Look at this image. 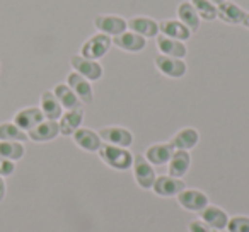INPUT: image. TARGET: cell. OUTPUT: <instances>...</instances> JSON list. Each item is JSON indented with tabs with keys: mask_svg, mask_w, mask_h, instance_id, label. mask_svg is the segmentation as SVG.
Masks as SVG:
<instances>
[{
	"mask_svg": "<svg viewBox=\"0 0 249 232\" xmlns=\"http://www.w3.org/2000/svg\"><path fill=\"white\" fill-rule=\"evenodd\" d=\"M133 176L135 181L142 190H152L154 181H156V169L154 166L145 159L143 156H135L133 157Z\"/></svg>",
	"mask_w": 249,
	"mask_h": 232,
	"instance_id": "3",
	"label": "cell"
},
{
	"mask_svg": "<svg viewBox=\"0 0 249 232\" xmlns=\"http://www.w3.org/2000/svg\"><path fill=\"white\" fill-rule=\"evenodd\" d=\"M248 12L242 7H239L234 2H222L217 5V19H220L222 22H227V24H242L246 19Z\"/></svg>",
	"mask_w": 249,
	"mask_h": 232,
	"instance_id": "14",
	"label": "cell"
},
{
	"mask_svg": "<svg viewBox=\"0 0 249 232\" xmlns=\"http://www.w3.org/2000/svg\"><path fill=\"white\" fill-rule=\"evenodd\" d=\"M178 21H181L191 33L200 29V16L191 2H181L178 5Z\"/></svg>",
	"mask_w": 249,
	"mask_h": 232,
	"instance_id": "24",
	"label": "cell"
},
{
	"mask_svg": "<svg viewBox=\"0 0 249 232\" xmlns=\"http://www.w3.org/2000/svg\"><path fill=\"white\" fill-rule=\"evenodd\" d=\"M156 45L159 48L160 55H167V56H176V58H184L188 53L186 45L179 39H173L167 38L164 35H157L156 36Z\"/></svg>",
	"mask_w": 249,
	"mask_h": 232,
	"instance_id": "16",
	"label": "cell"
},
{
	"mask_svg": "<svg viewBox=\"0 0 249 232\" xmlns=\"http://www.w3.org/2000/svg\"><path fill=\"white\" fill-rule=\"evenodd\" d=\"M16 171V164L14 161H7V159H0V176H12Z\"/></svg>",
	"mask_w": 249,
	"mask_h": 232,
	"instance_id": "32",
	"label": "cell"
},
{
	"mask_svg": "<svg viewBox=\"0 0 249 232\" xmlns=\"http://www.w3.org/2000/svg\"><path fill=\"white\" fill-rule=\"evenodd\" d=\"M159 33L167 38L179 39V41H188L193 33L186 28L181 21H174V19H166V21L159 22Z\"/></svg>",
	"mask_w": 249,
	"mask_h": 232,
	"instance_id": "18",
	"label": "cell"
},
{
	"mask_svg": "<svg viewBox=\"0 0 249 232\" xmlns=\"http://www.w3.org/2000/svg\"><path fill=\"white\" fill-rule=\"evenodd\" d=\"M208 2H212V4H215V5H218V4H222V2H225V0H208Z\"/></svg>",
	"mask_w": 249,
	"mask_h": 232,
	"instance_id": "35",
	"label": "cell"
},
{
	"mask_svg": "<svg viewBox=\"0 0 249 232\" xmlns=\"http://www.w3.org/2000/svg\"><path fill=\"white\" fill-rule=\"evenodd\" d=\"M126 22H128L130 31L143 36L145 39L156 38V36L159 35V22L154 21V19H150V18H142V16H139V18L128 19Z\"/></svg>",
	"mask_w": 249,
	"mask_h": 232,
	"instance_id": "17",
	"label": "cell"
},
{
	"mask_svg": "<svg viewBox=\"0 0 249 232\" xmlns=\"http://www.w3.org/2000/svg\"><path fill=\"white\" fill-rule=\"evenodd\" d=\"M70 65H72L73 72L86 77L89 82H96L103 77V67L97 60L86 58L82 55H73L70 56Z\"/></svg>",
	"mask_w": 249,
	"mask_h": 232,
	"instance_id": "4",
	"label": "cell"
},
{
	"mask_svg": "<svg viewBox=\"0 0 249 232\" xmlns=\"http://www.w3.org/2000/svg\"><path fill=\"white\" fill-rule=\"evenodd\" d=\"M53 94H55L56 99H58L60 104H62V107H65V109H77V107H82L80 99L75 96V92H73L67 84H56L55 89H53Z\"/></svg>",
	"mask_w": 249,
	"mask_h": 232,
	"instance_id": "26",
	"label": "cell"
},
{
	"mask_svg": "<svg viewBox=\"0 0 249 232\" xmlns=\"http://www.w3.org/2000/svg\"><path fill=\"white\" fill-rule=\"evenodd\" d=\"M67 86L75 92V96L80 99V103H86V104L92 103L94 99L92 86H90V82L86 77H82L77 72H70L69 77H67Z\"/></svg>",
	"mask_w": 249,
	"mask_h": 232,
	"instance_id": "9",
	"label": "cell"
},
{
	"mask_svg": "<svg viewBox=\"0 0 249 232\" xmlns=\"http://www.w3.org/2000/svg\"><path fill=\"white\" fill-rule=\"evenodd\" d=\"M186 188L184 181L181 178H174L169 174H162V176H157L154 181V193L159 195V196L169 198V196H178L181 191Z\"/></svg>",
	"mask_w": 249,
	"mask_h": 232,
	"instance_id": "8",
	"label": "cell"
},
{
	"mask_svg": "<svg viewBox=\"0 0 249 232\" xmlns=\"http://www.w3.org/2000/svg\"><path fill=\"white\" fill-rule=\"evenodd\" d=\"M84 122V109L82 107H77V109H69L65 114H62V118L58 122L60 133L65 137L73 135L75 130L80 128Z\"/></svg>",
	"mask_w": 249,
	"mask_h": 232,
	"instance_id": "19",
	"label": "cell"
},
{
	"mask_svg": "<svg viewBox=\"0 0 249 232\" xmlns=\"http://www.w3.org/2000/svg\"><path fill=\"white\" fill-rule=\"evenodd\" d=\"M169 176L183 178L190 171L191 166V156L188 150H174L169 159Z\"/></svg>",
	"mask_w": 249,
	"mask_h": 232,
	"instance_id": "22",
	"label": "cell"
},
{
	"mask_svg": "<svg viewBox=\"0 0 249 232\" xmlns=\"http://www.w3.org/2000/svg\"><path fill=\"white\" fill-rule=\"evenodd\" d=\"M178 201L183 208L190 212H201L208 205V196L200 190H186L184 188L178 195Z\"/></svg>",
	"mask_w": 249,
	"mask_h": 232,
	"instance_id": "11",
	"label": "cell"
},
{
	"mask_svg": "<svg viewBox=\"0 0 249 232\" xmlns=\"http://www.w3.org/2000/svg\"><path fill=\"white\" fill-rule=\"evenodd\" d=\"M29 137L24 130L19 128L16 123H2L0 125V140L4 142H26Z\"/></svg>",
	"mask_w": 249,
	"mask_h": 232,
	"instance_id": "27",
	"label": "cell"
},
{
	"mask_svg": "<svg viewBox=\"0 0 249 232\" xmlns=\"http://www.w3.org/2000/svg\"><path fill=\"white\" fill-rule=\"evenodd\" d=\"M43 120H45V114H43L41 107H24V109H21L19 113H16V116H14V123L21 130H24V132L33 130L36 125H39Z\"/></svg>",
	"mask_w": 249,
	"mask_h": 232,
	"instance_id": "15",
	"label": "cell"
},
{
	"mask_svg": "<svg viewBox=\"0 0 249 232\" xmlns=\"http://www.w3.org/2000/svg\"><path fill=\"white\" fill-rule=\"evenodd\" d=\"M73 142L77 143V147H80L82 150H86V152H97V150L101 149V145H103V140H101L99 133L94 132V130L90 128H82L80 126L79 130H75L73 132Z\"/></svg>",
	"mask_w": 249,
	"mask_h": 232,
	"instance_id": "13",
	"label": "cell"
},
{
	"mask_svg": "<svg viewBox=\"0 0 249 232\" xmlns=\"http://www.w3.org/2000/svg\"><path fill=\"white\" fill-rule=\"evenodd\" d=\"M156 67L162 75L169 77V79H181V77L186 75V70H188L184 58H176V56H167V55H157Z\"/></svg>",
	"mask_w": 249,
	"mask_h": 232,
	"instance_id": "6",
	"label": "cell"
},
{
	"mask_svg": "<svg viewBox=\"0 0 249 232\" xmlns=\"http://www.w3.org/2000/svg\"><path fill=\"white\" fill-rule=\"evenodd\" d=\"M201 220L207 222L215 231H222V229H227L229 215H227V212H224L222 208L213 207V205H207V207L201 210Z\"/></svg>",
	"mask_w": 249,
	"mask_h": 232,
	"instance_id": "21",
	"label": "cell"
},
{
	"mask_svg": "<svg viewBox=\"0 0 249 232\" xmlns=\"http://www.w3.org/2000/svg\"><path fill=\"white\" fill-rule=\"evenodd\" d=\"M5 198V181L4 178L0 176V201H4Z\"/></svg>",
	"mask_w": 249,
	"mask_h": 232,
	"instance_id": "33",
	"label": "cell"
},
{
	"mask_svg": "<svg viewBox=\"0 0 249 232\" xmlns=\"http://www.w3.org/2000/svg\"><path fill=\"white\" fill-rule=\"evenodd\" d=\"M113 45L118 46L120 50H124V52L139 53L147 46V39L133 31H124L120 36H114Z\"/></svg>",
	"mask_w": 249,
	"mask_h": 232,
	"instance_id": "12",
	"label": "cell"
},
{
	"mask_svg": "<svg viewBox=\"0 0 249 232\" xmlns=\"http://www.w3.org/2000/svg\"><path fill=\"white\" fill-rule=\"evenodd\" d=\"M193 7L196 9L198 16L203 21H215L217 19V5L208 2V0H190Z\"/></svg>",
	"mask_w": 249,
	"mask_h": 232,
	"instance_id": "29",
	"label": "cell"
},
{
	"mask_svg": "<svg viewBox=\"0 0 249 232\" xmlns=\"http://www.w3.org/2000/svg\"><path fill=\"white\" fill-rule=\"evenodd\" d=\"M94 26H96V29L99 33L111 36V38L120 36L121 33H124L126 29H128L126 19H123L121 16H113V14L97 16V18L94 19Z\"/></svg>",
	"mask_w": 249,
	"mask_h": 232,
	"instance_id": "5",
	"label": "cell"
},
{
	"mask_svg": "<svg viewBox=\"0 0 249 232\" xmlns=\"http://www.w3.org/2000/svg\"><path fill=\"white\" fill-rule=\"evenodd\" d=\"M174 152V147L169 143H154L145 150V159L149 161L152 166H166L169 162L171 156Z\"/></svg>",
	"mask_w": 249,
	"mask_h": 232,
	"instance_id": "20",
	"label": "cell"
},
{
	"mask_svg": "<svg viewBox=\"0 0 249 232\" xmlns=\"http://www.w3.org/2000/svg\"><path fill=\"white\" fill-rule=\"evenodd\" d=\"M227 231L229 232H249V217L237 215V217L229 218Z\"/></svg>",
	"mask_w": 249,
	"mask_h": 232,
	"instance_id": "30",
	"label": "cell"
},
{
	"mask_svg": "<svg viewBox=\"0 0 249 232\" xmlns=\"http://www.w3.org/2000/svg\"><path fill=\"white\" fill-rule=\"evenodd\" d=\"M242 24H244L246 28L249 29V12H248V14H246V19H244V22H242Z\"/></svg>",
	"mask_w": 249,
	"mask_h": 232,
	"instance_id": "34",
	"label": "cell"
},
{
	"mask_svg": "<svg viewBox=\"0 0 249 232\" xmlns=\"http://www.w3.org/2000/svg\"><path fill=\"white\" fill-rule=\"evenodd\" d=\"M200 142V133L195 128H183L173 137L171 145L174 147V150H191L193 147H196V143Z\"/></svg>",
	"mask_w": 249,
	"mask_h": 232,
	"instance_id": "23",
	"label": "cell"
},
{
	"mask_svg": "<svg viewBox=\"0 0 249 232\" xmlns=\"http://www.w3.org/2000/svg\"><path fill=\"white\" fill-rule=\"evenodd\" d=\"M63 107L53 90H45L41 94V111L45 114V120H60L63 114Z\"/></svg>",
	"mask_w": 249,
	"mask_h": 232,
	"instance_id": "25",
	"label": "cell"
},
{
	"mask_svg": "<svg viewBox=\"0 0 249 232\" xmlns=\"http://www.w3.org/2000/svg\"><path fill=\"white\" fill-rule=\"evenodd\" d=\"M26 154L24 145L21 142H4L0 140V159L7 161H19Z\"/></svg>",
	"mask_w": 249,
	"mask_h": 232,
	"instance_id": "28",
	"label": "cell"
},
{
	"mask_svg": "<svg viewBox=\"0 0 249 232\" xmlns=\"http://www.w3.org/2000/svg\"><path fill=\"white\" fill-rule=\"evenodd\" d=\"M101 161H103L106 166L113 167L116 171H126L132 167L133 164V156L128 149L124 147H116L109 145V143H103L101 149L97 150Z\"/></svg>",
	"mask_w": 249,
	"mask_h": 232,
	"instance_id": "1",
	"label": "cell"
},
{
	"mask_svg": "<svg viewBox=\"0 0 249 232\" xmlns=\"http://www.w3.org/2000/svg\"><path fill=\"white\" fill-rule=\"evenodd\" d=\"M60 135V126L56 120H43L39 125H36L33 130L28 132V137L33 142H50Z\"/></svg>",
	"mask_w": 249,
	"mask_h": 232,
	"instance_id": "10",
	"label": "cell"
},
{
	"mask_svg": "<svg viewBox=\"0 0 249 232\" xmlns=\"http://www.w3.org/2000/svg\"><path fill=\"white\" fill-rule=\"evenodd\" d=\"M111 45H113V38L103 33H97V35L90 36L86 43L80 48V55L86 56L90 60H99L109 52Z\"/></svg>",
	"mask_w": 249,
	"mask_h": 232,
	"instance_id": "2",
	"label": "cell"
},
{
	"mask_svg": "<svg viewBox=\"0 0 249 232\" xmlns=\"http://www.w3.org/2000/svg\"><path fill=\"white\" fill-rule=\"evenodd\" d=\"M97 133H99L101 140L104 143H109V145L128 149L133 143V133L123 126H106V128H101Z\"/></svg>",
	"mask_w": 249,
	"mask_h": 232,
	"instance_id": "7",
	"label": "cell"
},
{
	"mask_svg": "<svg viewBox=\"0 0 249 232\" xmlns=\"http://www.w3.org/2000/svg\"><path fill=\"white\" fill-rule=\"evenodd\" d=\"M188 229H190V232H218V231H215L213 227H210V225H208L207 222H203V220L190 222Z\"/></svg>",
	"mask_w": 249,
	"mask_h": 232,
	"instance_id": "31",
	"label": "cell"
}]
</instances>
